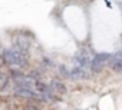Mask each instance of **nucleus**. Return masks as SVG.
<instances>
[{
    "instance_id": "nucleus-4",
    "label": "nucleus",
    "mask_w": 122,
    "mask_h": 110,
    "mask_svg": "<svg viewBox=\"0 0 122 110\" xmlns=\"http://www.w3.org/2000/svg\"><path fill=\"white\" fill-rule=\"evenodd\" d=\"M111 67L116 73H122V51H116L112 54V60H111Z\"/></svg>"
},
{
    "instance_id": "nucleus-8",
    "label": "nucleus",
    "mask_w": 122,
    "mask_h": 110,
    "mask_svg": "<svg viewBox=\"0 0 122 110\" xmlns=\"http://www.w3.org/2000/svg\"><path fill=\"white\" fill-rule=\"evenodd\" d=\"M7 84H9V77H7V74L0 73V90L6 89V87H7Z\"/></svg>"
},
{
    "instance_id": "nucleus-6",
    "label": "nucleus",
    "mask_w": 122,
    "mask_h": 110,
    "mask_svg": "<svg viewBox=\"0 0 122 110\" xmlns=\"http://www.w3.org/2000/svg\"><path fill=\"white\" fill-rule=\"evenodd\" d=\"M15 93L17 96H22V97H35V99H42L37 93L29 90V89H25V87H20V86H16L15 87Z\"/></svg>"
},
{
    "instance_id": "nucleus-1",
    "label": "nucleus",
    "mask_w": 122,
    "mask_h": 110,
    "mask_svg": "<svg viewBox=\"0 0 122 110\" xmlns=\"http://www.w3.org/2000/svg\"><path fill=\"white\" fill-rule=\"evenodd\" d=\"M3 59L10 64L13 66V69H22L26 66V53H23L22 50L13 47V49H9V50H5L3 53Z\"/></svg>"
},
{
    "instance_id": "nucleus-9",
    "label": "nucleus",
    "mask_w": 122,
    "mask_h": 110,
    "mask_svg": "<svg viewBox=\"0 0 122 110\" xmlns=\"http://www.w3.org/2000/svg\"><path fill=\"white\" fill-rule=\"evenodd\" d=\"M59 73L62 74V76H65V77H68V79H71V72H68V69L65 66H60L59 67Z\"/></svg>"
},
{
    "instance_id": "nucleus-7",
    "label": "nucleus",
    "mask_w": 122,
    "mask_h": 110,
    "mask_svg": "<svg viewBox=\"0 0 122 110\" xmlns=\"http://www.w3.org/2000/svg\"><path fill=\"white\" fill-rule=\"evenodd\" d=\"M50 87L56 93H66V86L63 84V82H60V80H52L50 82Z\"/></svg>"
},
{
    "instance_id": "nucleus-10",
    "label": "nucleus",
    "mask_w": 122,
    "mask_h": 110,
    "mask_svg": "<svg viewBox=\"0 0 122 110\" xmlns=\"http://www.w3.org/2000/svg\"><path fill=\"white\" fill-rule=\"evenodd\" d=\"M26 110H37V109H36V107H33V106H27V107H26Z\"/></svg>"
},
{
    "instance_id": "nucleus-3",
    "label": "nucleus",
    "mask_w": 122,
    "mask_h": 110,
    "mask_svg": "<svg viewBox=\"0 0 122 110\" xmlns=\"http://www.w3.org/2000/svg\"><path fill=\"white\" fill-rule=\"evenodd\" d=\"M92 60H93V59H91V54H89V51H88L86 49L79 50L78 54H76V62H78L79 67H82V69H86V67L92 63Z\"/></svg>"
},
{
    "instance_id": "nucleus-5",
    "label": "nucleus",
    "mask_w": 122,
    "mask_h": 110,
    "mask_svg": "<svg viewBox=\"0 0 122 110\" xmlns=\"http://www.w3.org/2000/svg\"><path fill=\"white\" fill-rule=\"evenodd\" d=\"M88 72L86 69H82V67H73L71 70V79L72 80H83V79H88Z\"/></svg>"
},
{
    "instance_id": "nucleus-2",
    "label": "nucleus",
    "mask_w": 122,
    "mask_h": 110,
    "mask_svg": "<svg viewBox=\"0 0 122 110\" xmlns=\"http://www.w3.org/2000/svg\"><path fill=\"white\" fill-rule=\"evenodd\" d=\"M111 60H112V54H109V53L96 54V56L93 57V60H92V63H91V70H92V73L101 72L102 67H103V64H105V63H111Z\"/></svg>"
}]
</instances>
